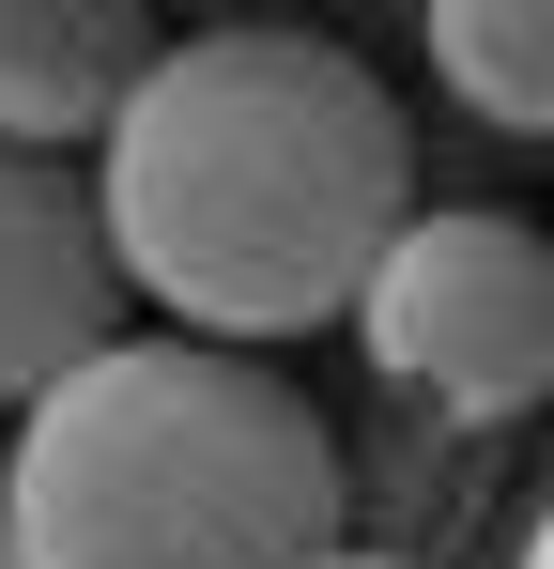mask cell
I'll list each match as a JSON object with an SVG mask.
<instances>
[{"label":"cell","mask_w":554,"mask_h":569,"mask_svg":"<svg viewBox=\"0 0 554 569\" xmlns=\"http://www.w3.org/2000/svg\"><path fill=\"white\" fill-rule=\"evenodd\" d=\"M432 62L477 123L554 139V0H432Z\"/></svg>","instance_id":"obj_6"},{"label":"cell","mask_w":554,"mask_h":569,"mask_svg":"<svg viewBox=\"0 0 554 569\" xmlns=\"http://www.w3.org/2000/svg\"><path fill=\"white\" fill-rule=\"evenodd\" d=\"M16 569H324L339 555V431L216 339H123L16 416L0 462Z\"/></svg>","instance_id":"obj_2"},{"label":"cell","mask_w":554,"mask_h":569,"mask_svg":"<svg viewBox=\"0 0 554 569\" xmlns=\"http://www.w3.org/2000/svg\"><path fill=\"white\" fill-rule=\"evenodd\" d=\"M155 62H170V31L123 0H0V154H62V170H78V139L108 154Z\"/></svg>","instance_id":"obj_5"},{"label":"cell","mask_w":554,"mask_h":569,"mask_svg":"<svg viewBox=\"0 0 554 569\" xmlns=\"http://www.w3.org/2000/svg\"><path fill=\"white\" fill-rule=\"evenodd\" d=\"M524 569H554V508H540V523H524Z\"/></svg>","instance_id":"obj_7"},{"label":"cell","mask_w":554,"mask_h":569,"mask_svg":"<svg viewBox=\"0 0 554 569\" xmlns=\"http://www.w3.org/2000/svg\"><path fill=\"white\" fill-rule=\"evenodd\" d=\"M355 339H369V370L400 385V400H432L447 431L540 416L554 400V231L493 216V200H432L385 247Z\"/></svg>","instance_id":"obj_3"},{"label":"cell","mask_w":554,"mask_h":569,"mask_svg":"<svg viewBox=\"0 0 554 569\" xmlns=\"http://www.w3.org/2000/svg\"><path fill=\"white\" fill-rule=\"evenodd\" d=\"M123 247H108V200L62 154H0V416L62 400L92 355H123Z\"/></svg>","instance_id":"obj_4"},{"label":"cell","mask_w":554,"mask_h":569,"mask_svg":"<svg viewBox=\"0 0 554 569\" xmlns=\"http://www.w3.org/2000/svg\"><path fill=\"white\" fill-rule=\"evenodd\" d=\"M324 569H416V555H355V539H339V555H324Z\"/></svg>","instance_id":"obj_8"},{"label":"cell","mask_w":554,"mask_h":569,"mask_svg":"<svg viewBox=\"0 0 554 569\" xmlns=\"http://www.w3.org/2000/svg\"><path fill=\"white\" fill-rule=\"evenodd\" d=\"M0 569H16V555H0Z\"/></svg>","instance_id":"obj_9"},{"label":"cell","mask_w":554,"mask_h":569,"mask_svg":"<svg viewBox=\"0 0 554 569\" xmlns=\"http://www.w3.org/2000/svg\"><path fill=\"white\" fill-rule=\"evenodd\" d=\"M92 200H108V247H123L139 308H170L216 355L355 323L385 247L432 216L400 93L339 31H293V16L170 31L123 139L92 154Z\"/></svg>","instance_id":"obj_1"}]
</instances>
